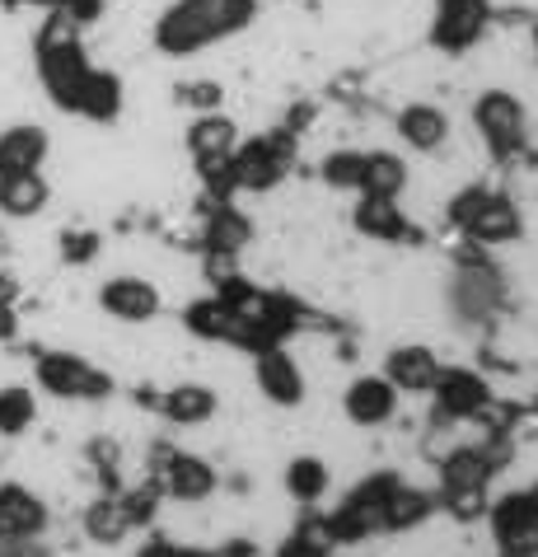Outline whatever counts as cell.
I'll use <instances>...</instances> for the list:
<instances>
[{
    "instance_id": "obj_1",
    "label": "cell",
    "mask_w": 538,
    "mask_h": 557,
    "mask_svg": "<svg viewBox=\"0 0 538 557\" xmlns=\"http://www.w3.org/2000/svg\"><path fill=\"white\" fill-rule=\"evenodd\" d=\"M38 85L48 99L71 117L85 122H113L122 113V81L89 61L85 42H66V48H34Z\"/></svg>"
},
{
    "instance_id": "obj_2",
    "label": "cell",
    "mask_w": 538,
    "mask_h": 557,
    "mask_svg": "<svg viewBox=\"0 0 538 557\" xmlns=\"http://www.w3.org/2000/svg\"><path fill=\"white\" fill-rule=\"evenodd\" d=\"M258 20V0H168L160 10L150 42L168 61H188L221 42L249 34Z\"/></svg>"
},
{
    "instance_id": "obj_3",
    "label": "cell",
    "mask_w": 538,
    "mask_h": 557,
    "mask_svg": "<svg viewBox=\"0 0 538 557\" xmlns=\"http://www.w3.org/2000/svg\"><path fill=\"white\" fill-rule=\"evenodd\" d=\"M450 225L478 249H505V244L525 239V211H520L511 197L497 193L491 183H464V188L450 193Z\"/></svg>"
},
{
    "instance_id": "obj_4",
    "label": "cell",
    "mask_w": 538,
    "mask_h": 557,
    "mask_svg": "<svg viewBox=\"0 0 538 557\" xmlns=\"http://www.w3.org/2000/svg\"><path fill=\"white\" fill-rule=\"evenodd\" d=\"M468 122H473V136H478V146L487 150L491 164L525 160V150H529V108L520 103L515 89H505V85L478 89L473 103H468Z\"/></svg>"
},
{
    "instance_id": "obj_5",
    "label": "cell",
    "mask_w": 538,
    "mask_h": 557,
    "mask_svg": "<svg viewBox=\"0 0 538 557\" xmlns=\"http://www.w3.org/2000/svg\"><path fill=\"white\" fill-rule=\"evenodd\" d=\"M146 483L160 492L164 506H207L221 487L215 463L197 450H183L174 441H155L146 450Z\"/></svg>"
},
{
    "instance_id": "obj_6",
    "label": "cell",
    "mask_w": 538,
    "mask_h": 557,
    "mask_svg": "<svg viewBox=\"0 0 538 557\" xmlns=\"http://www.w3.org/2000/svg\"><path fill=\"white\" fill-rule=\"evenodd\" d=\"M34 389L57 398V404H103V398H113L117 380H113V370L89 361L85 351L42 347L34 356Z\"/></svg>"
},
{
    "instance_id": "obj_7",
    "label": "cell",
    "mask_w": 538,
    "mask_h": 557,
    "mask_svg": "<svg viewBox=\"0 0 538 557\" xmlns=\"http://www.w3.org/2000/svg\"><path fill=\"white\" fill-rule=\"evenodd\" d=\"M445 305L464 329H487L505 305V272L478 249L464 253L459 268L450 272V282H445Z\"/></svg>"
},
{
    "instance_id": "obj_8",
    "label": "cell",
    "mask_w": 538,
    "mask_h": 557,
    "mask_svg": "<svg viewBox=\"0 0 538 557\" xmlns=\"http://www.w3.org/2000/svg\"><path fill=\"white\" fill-rule=\"evenodd\" d=\"M239 141H243L239 122L225 117V113H197L188 122V132H183V146H188L197 174H202L211 188L221 193L215 202H225V193H229V160H235Z\"/></svg>"
},
{
    "instance_id": "obj_9",
    "label": "cell",
    "mask_w": 538,
    "mask_h": 557,
    "mask_svg": "<svg viewBox=\"0 0 538 557\" xmlns=\"http://www.w3.org/2000/svg\"><path fill=\"white\" fill-rule=\"evenodd\" d=\"M290 174V136L267 132L239 141L229 160V193H276Z\"/></svg>"
},
{
    "instance_id": "obj_10",
    "label": "cell",
    "mask_w": 538,
    "mask_h": 557,
    "mask_svg": "<svg viewBox=\"0 0 538 557\" xmlns=\"http://www.w3.org/2000/svg\"><path fill=\"white\" fill-rule=\"evenodd\" d=\"M491 24H497V14H491L487 0H436V10H430V48L440 57L478 52Z\"/></svg>"
},
{
    "instance_id": "obj_11",
    "label": "cell",
    "mask_w": 538,
    "mask_h": 557,
    "mask_svg": "<svg viewBox=\"0 0 538 557\" xmlns=\"http://www.w3.org/2000/svg\"><path fill=\"white\" fill-rule=\"evenodd\" d=\"M95 305L113 323H122V329H146V323H155L164 314V290L146 272H113L103 276Z\"/></svg>"
},
{
    "instance_id": "obj_12",
    "label": "cell",
    "mask_w": 538,
    "mask_h": 557,
    "mask_svg": "<svg viewBox=\"0 0 538 557\" xmlns=\"http://www.w3.org/2000/svg\"><path fill=\"white\" fill-rule=\"evenodd\" d=\"M253 389L267 398L272 408H300L310 394V370L300 366V356L286 343H272L263 351H253Z\"/></svg>"
},
{
    "instance_id": "obj_13",
    "label": "cell",
    "mask_w": 538,
    "mask_h": 557,
    "mask_svg": "<svg viewBox=\"0 0 538 557\" xmlns=\"http://www.w3.org/2000/svg\"><path fill=\"white\" fill-rule=\"evenodd\" d=\"M430 398H436V417H440V422L468 426V422H478V417L487 412V404L497 398V389H491V380L483 375V370L445 366L440 380H436V389H430Z\"/></svg>"
},
{
    "instance_id": "obj_14",
    "label": "cell",
    "mask_w": 538,
    "mask_h": 557,
    "mask_svg": "<svg viewBox=\"0 0 538 557\" xmlns=\"http://www.w3.org/2000/svg\"><path fill=\"white\" fill-rule=\"evenodd\" d=\"M487 534L501 553H538V506L529 487H511L487 502Z\"/></svg>"
},
{
    "instance_id": "obj_15",
    "label": "cell",
    "mask_w": 538,
    "mask_h": 557,
    "mask_svg": "<svg viewBox=\"0 0 538 557\" xmlns=\"http://www.w3.org/2000/svg\"><path fill=\"white\" fill-rule=\"evenodd\" d=\"M403 412V394L384 375H351L342 389V417L351 431H384Z\"/></svg>"
},
{
    "instance_id": "obj_16",
    "label": "cell",
    "mask_w": 538,
    "mask_h": 557,
    "mask_svg": "<svg viewBox=\"0 0 538 557\" xmlns=\"http://www.w3.org/2000/svg\"><path fill=\"white\" fill-rule=\"evenodd\" d=\"M393 136H398V146H403L408 154H440V150H450V141H454V122H450V113H445L440 103L412 99V103H403L393 113Z\"/></svg>"
},
{
    "instance_id": "obj_17",
    "label": "cell",
    "mask_w": 538,
    "mask_h": 557,
    "mask_svg": "<svg viewBox=\"0 0 538 557\" xmlns=\"http://www.w3.org/2000/svg\"><path fill=\"white\" fill-rule=\"evenodd\" d=\"M440 370H445V361H440V351L430 343H393L389 351H384V370H379V375L389 380L398 394L430 398Z\"/></svg>"
},
{
    "instance_id": "obj_18",
    "label": "cell",
    "mask_w": 538,
    "mask_h": 557,
    "mask_svg": "<svg viewBox=\"0 0 538 557\" xmlns=\"http://www.w3.org/2000/svg\"><path fill=\"white\" fill-rule=\"evenodd\" d=\"M52 524V506L42 492H34L28 483H0V539H28L38 544Z\"/></svg>"
},
{
    "instance_id": "obj_19",
    "label": "cell",
    "mask_w": 538,
    "mask_h": 557,
    "mask_svg": "<svg viewBox=\"0 0 538 557\" xmlns=\"http://www.w3.org/2000/svg\"><path fill=\"white\" fill-rule=\"evenodd\" d=\"M160 417L168 426H183V431H192V426H211L215 422V412H221V389L207 380H178V384H168V389L160 394Z\"/></svg>"
},
{
    "instance_id": "obj_20",
    "label": "cell",
    "mask_w": 538,
    "mask_h": 557,
    "mask_svg": "<svg viewBox=\"0 0 538 557\" xmlns=\"http://www.w3.org/2000/svg\"><path fill=\"white\" fill-rule=\"evenodd\" d=\"M183 329H188L197 343H211V347H235L243 351V329H239V314L235 305H229L221 290H211V296L192 300L183 309Z\"/></svg>"
},
{
    "instance_id": "obj_21",
    "label": "cell",
    "mask_w": 538,
    "mask_h": 557,
    "mask_svg": "<svg viewBox=\"0 0 538 557\" xmlns=\"http://www.w3.org/2000/svg\"><path fill=\"white\" fill-rule=\"evenodd\" d=\"M80 530H85V539L95 548H117V544H127L141 524H136L127 497H122V487H113V492H99V497L80 510Z\"/></svg>"
},
{
    "instance_id": "obj_22",
    "label": "cell",
    "mask_w": 538,
    "mask_h": 557,
    "mask_svg": "<svg viewBox=\"0 0 538 557\" xmlns=\"http://www.w3.org/2000/svg\"><path fill=\"white\" fill-rule=\"evenodd\" d=\"M351 225H356L361 239L371 244H384V249H393V244H408L417 230H412V215L403 202H384V197H356V207H351Z\"/></svg>"
},
{
    "instance_id": "obj_23",
    "label": "cell",
    "mask_w": 538,
    "mask_h": 557,
    "mask_svg": "<svg viewBox=\"0 0 538 557\" xmlns=\"http://www.w3.org/2000/svg\"><path fill=\"white\" fill-rule=\"evenodd\" d=\"M52 154V136L38 122H10L0 132V178L5 174H38Z\"/></svg>"
},
{
    "instance_id": "obj_24",
    "label": "cell",
    "mask_w": 538,
    "mask_h": 557,
    "mask_svg": "<svg viewBox=\"0 0 538 557\" xmlns=\"http://www.w3.org/2000/svg\"><path fill=\"white\" fill-rule=\"evenodd\" d=\"M412 188V164L398 150H365V178L356 197H384V202H403Z\"/></svg>"
},
{
    "instance_id": "obj_25",
    "label": "cell",
    "mask_w": 538,
    "mask_h": 557,
    "mask_svg": "<svg viewBox=\"0 0 538 557\" xmlns=\"http://www.w3.org/2000/svg\"><path fill=\"white\" fill-rule=\"evenodd\" d=\"M281 487H286V497L296 502V506L314 510L323 497H328V487H333V463L323 459V455H296V459H286Z\"/></svg>"
},
{
    "instance_id": "obj_26",
    "label": "cell",
    "mask_w": 538,
    "mask_h": 557,
    "mask_svg": "<svg viewBox=\"0 0 538 557\" xmlns=\"http://www.w3.org/2000/svg\"><path fill=\"white\" fill-rule=\"evenodd\" d=\"M430 516H436V492L412 487L408 478H398L389 506H384V534H417Z\"/></svg>"
},
{
    "instance_id": "obj_27",
    "label": "cell",
    "mask_w": 538,
    "mask_h": 557,
    "mask_svg": "<svg viewBox=\"0 0 538 557\" xmlns=\"http://www.w3.org/2000/svg\"><path fill=\"white\" fill-rule=\"evenodd\" d=\"M52 202V183L38 174H5L0 178V215H10V221H34L42 215Z\"/></svg>"
},
{
    "instance_id": "obj_28",
    "label": "cell",
    "mask_w": 538,
    "mask_h": 557,
    "mask_svg": "<svg viewBox=\"0 0 538 557\" xmlns=\"http://www.w3.org/2000/svg\"><path fill=\"white\" fill-rule=\"evenodd\" d=\"M38 426V389L28 384H0V436L20 441Z\"/></svg>"
},
{
    "instance_id": "obj_29",
    "label": "cell",
    "mask_w": 538,
    "mask_h": 557,
    "mask_svg": "<svg viewBox=\"0 0 538 557\" xmlns=\"http://www.w3.org/2000/svg\"><path fill=\"white\" fill-rule=\"evenodd\" d=\"M361 178H365V150L356 146H337L318 160V183L333 193H361Z\"/></svg>"
},
{
    "instance_id": "obj_30",
    "label": "cell",
    "mask_w": 538,
    "mask_h": 557,
    "mask_svg": "<svg viewBox=\"0 0 538 557\" xmlns=\"http://www.w3.org/2000/svg\"><path fill=\"white\" fill-rule=\"evenodd\" d=\"M99 253H103V235H99V230H61L57 258L66 262V268H85V262H95Z\"/></svg>"
},
{
    "instance_id": "obj_31",
    "label": "cell",
    "mask_w": 538,
    "mask_h": 557,
    "mask_svg": "<svg viewBox=\"0 0 538 557\" xmlns=\"http://www.w3.org/2000/svg\"><path fill=\"white\" fill-rule=\"evenodd\" d=\"M183 103H188L192 113H221L225 89L215 81H192V85H183Z\"/></svg>"
},
{
    "instance_id": "obj_32",
    "label": "cell",
    "mask_w": 538,
    "mask_h": 557,
    "mask_svg": "<svg viewBox=\"0 0 538 557\" xmlns=\"http://www.w3.org/2000/svg\"><path fill=\"white\" fill-rule=\"evenodd\" d=\"M136 557H221L211 548H197L188 539H150V544L136 548Z\"/></svg>"
},
{
    "instance_id": "obj_33",
    "label": "cell",
    "mask_w": 538,
    "mask_h": 557,
    "mask_svg": "<svg viewBox=\"0 0 538 557\" xmlns=\"http://www.w3.org/2000/svg\"><path fill=\"white\" fill-rule=\"evenodd\" d=\"M5 5H42V10H71L75 20H89L99 10V0H5Z\"/></svg>"
},
{
    "instance_id": "obj_34",
    "label": "cell",
    "mask_w": 538,
    "mask_h": 557,
    "mask_svg": "<svg viewBox=\"0 0 538 557\" xmlns=\"http://www.w3.org/2000/svg\"><path fill=\"white\" fill-rule=\"evenodd\" d=\"M276 557H337L333 548H314L310 539H300V534H290L281 548H276Z\"/></svg>"
},
{
    "instance_id": "obj_35",
    "label": "cell",
    "mask_w": 538,
    "mask_h": 557,
    "mask_svg": "<svg viewBox=\"0 0 538 557\" xmlns=\"http://www.w3.org/2000/svg\"><path fill=\"white\" fill-rule=\"evenodd\" d=\"M0 557H48V548L28 539H0Z\"/></svg>"
},
{
    "instance_id": "obj_36",
    "label": "cell",
    "mask_w": 538,
    "mask_h": 557,
    "mask_svg": "<svg viewBox=\"0 0 538 557\" xmlns=\"http://www.w3.org/2000/svg\"><path fill=\"white\" fill-rule=\"evenodd\" d=\"M20 290H24V282H20V276L0 268V309H14V305H20Z\"/></svg>"
},
{
    "instance_id": "obj_37",
    "label": "cell",
    "mask_w": 538,
    "mask_h": 557,
    "mask_svg": "<svg viewBox=\"0 0 538 557\" xmlns=\"http://www.w3.org/2000/svg\"><path fill=\"white\" fill-rule=\"evenodd\" d=\"M20 333V309H0V343H14Z\"/></svg>"
}]
</instances>
